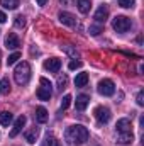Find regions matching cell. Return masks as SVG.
<instances>
[{
    "label": "cell",
    "mask_w": 144,
    "mask_h": 146,
    "mask_svg": "<svg viewBox=\"0 0 144 146\" xmlns=\"http://www.w3.org/2000/svg\"><path fill=\"white\" fill-rule=\"evenodd\" d=\"M88 129L81 124H75V126H70L65 133V139L70 143V145H83L88 141Z\"/></svg>",
    "instance_id": "6da1fadb"
},
{
    "label": "cell",
    "mask_w": 144,
    "mask_h": 146,
    "mask_svg": "<svg viewBox=\"0 0 144 146\" xmlns=\"http://www.w3.org/2000/svg\"><path fill=\"white\" fill-rule=\"evenodd\" d=\"M14 78H15V83L19 85H26L31 78V66L27 61H20L17 63L15 70H14Z\"/></svg>",
    "instance_id": "7a4b0ae2"
},
{
    "label": "cell",
    "mask_w": 144,
    "mask_h": 146,
    "mask_svg": "<svg viewBox=\"0 0 144 146\" xmlns=\"http://www.w3.org/2000/svg\"><path fill=\"white\" fill-rule=\"evenodd\" d=\"M112 27H114V31H117V33H127V31L132 27V22H131V19L126 17V15H115L114 21H112Z\"/></svg>",
    "instance_id": "3957f363"
},
{
    "label": "cell",
    "mask_w": 144,
    "mask_h": 146,
    "mask_svg": "<svg viewBox=\"0 0 144 146\" xmlns=\"http://www.w3.org/2000/svg\"><path fill=\"white\" fill-rule=\"evenodd\" d=\"M39 83H41V87L37 88L36 95L39 100H49L51 99V95H53V90H51V82L48 80V78H41L39 80Z\"/></svg>",
    "instance_id": "277c9868"
},
{
    "label": "cell",
    "mask_w": 144,
    "mask_h": 146,
    "mask_svg": "<svg viewBox=\"0 0 144 146\" xmlns=\"http://www.w3.org/2000/svg\"><path fill=\"white\" fill-rule=\"evenodd\" d=\"M93 115H95V119H97L98 124H107L108 121L112 119V112H110V109L105 107V106L95 107V109H93Z\"/></svg>",
    "instance_id": "5b68a950"
},
{
    "label": "cell",
    "mask_w": 144,
    "mask_h": 146,
    "mask_svg": "<svg viewBox=\"0 0 144 146\" xmlns=\"http://www.w3.org/2000/svg\"><path fill=\"white\" fill-rule=\"evenodd\" d=\"M97 88H98V94H100V95H104V97H110V95H114V94H115V83H114L112 80H108V78L100 80Z\"/></svg>",
    "instance_id": "8992f818"
},
{
    "label": "cell",
    "mask_w": 144,
    "mask_h": 146,
    "mask_svg": "<svg viewBox=\"0 0 144 146\" xmlns=\"http://www.w3.org/2000/svg\"><path fill=\"white\" fill-rule=\"evenodd\" d=\"M59 22L65 24V26H70V27H78L81 29V26L76 22V17L70 14V12H59Z\"/></svg>",
    "instance_id": "52a82bcc"
},
{
    "label": "cell",
    "mask_w": 144,
    "mask_h": 146,
    "mask_svg": "<svg viewBox=\"0 0 144 146\" xmlns=\"http://www.w3.org/2000/svg\"><path fill=\"white\" fill-rule=\"evenodd\" d=\"M26 121H27V117L26 115H19L17 119H15V122H14V127H12V131H10V138H15L20 131H22V127L26 126Z\"/></svg>",
    "instance_id": "ba28073f"
},
{
    "label": "cell",
    "mask_w": 144,
    "mask_h": 146,
    "mask_svg": "<svg viewBox=\"0 0 144 146\" xmlns=\"http://www.w3.org/2000/svg\"><path fill=\"white\" fill-rule=\"evenodd\" d=\"M44 68L49 73H58L59 68H61V60H58V58H49V60L44 61Z\"/></svg>",
    "instance_id": "9c48e42d"
},
{
    "label": "cell",
    "mask_w": 144,
    "mask_h": 146,
    "mask_svg": "<svg viewBox=\"0 0 144 146\" xmlns=\"http://www.w3.org/2000/svg\"><path fill=\"white\" fill-rule=\"evenodd\" d=\"M19 46H20V41H19L17 34L9 33L7 37H5V48L7 49H19Z\"/></svg>",
    "instance_id": "30bf717a"
},
{
    "label": "cell",
    "mask_w": 144,
    "mask_h": 146,
    "mask_svg": "<svg viewBox=\"0 0 144 146\" xmlns=\"http://www.w3.org/2000/svg\"><path fill=\"white\" fill-rule=\"evenodd\" d=\"M93 19H95L98 24H104V22L108 19V9H107V5H100V7L97 9V12H95Z\"/></svg>",
    "instance_id": "8fae6325"
},
{
    "label": "cell",
    "mask_w": 144,
    "mask_h": 146,
    "mask_svg": "<svg viewBox=\"0 0 144 146\" xmlns=\"http://www.w3.org/2000/svg\"><path fill=\"white\" fill-rule=\"evenodd\" d=\"M39 138V127H31L24 133V139L29 143V145H34Z\"/></svg>",
    "instance_id": "7c38bea8"
},
{
    "label": "cell",
    "mask_w": 144,
    "mask_h": 146,
    "mask_svg": "<svg viewBox=\"0 0 144 146\" xmlns=\"http://www.w3.org/2000/svg\"><path fill=\"white\" fill-rule=\"evenodd\" d=\"M88 102H90V97H88V95H85V94L78 95V97H76V102H75L76 110H85L88 107Z\"/></svg>",
    "instance_id": "4fadbf2b"
},
{
    "label": "cell",
    "mask_w": 144,
    "mask_h": 146,
    "mask_svg": "<svg viewBox=\"0 0 144 146\" xmlns=\"http://www.w3.org/2000/svg\"><path fill=\"white\" fill-rule=\"evenodd\" d=\"M115 127H117V133H129L131 131V121L129 119H119Z\"/></svg>",
    "instance_id": "5bb4252c"
},
{
    "label": "cell",
    "mask_w": 144,
    "mask_h": 146,
    "mask_svg": "<svg viewBox=\"0 0 144 146\" xmlns=\"http://www.w3.org/2000/svg\"><path fill=\"white\" fill-rule=\"evenodd\" d=\"M134 141V136H132V133L129 131V133H119V136H117V143L119 145H131Z\"/></svg>",
    "instance_id": "9a60e30c"
},
{
    "label": "cell",
    "mask_w": 144,
    "mask_h": 146,
    "mask_svg": "<svg viewBox=\"0 0 144 146\" xmlns=\"http://www.w3.org/2000/svg\"><path fill=\"white\" fill-rule=\"evenodd\" d=\"M76 7L81 14H88L92 9V0H76Z\"/></svg>",
    "instance_id": "2e32d148"
},
{
    "label": "cell",
    "mask_w": 144,
    "mask_h": 146,
    "mask_svg": "<svg viewBox=\"0 0 144 146\" xmlns=\"http://www.w3.org/2000/svg\"><path fill=\"white\" fill-rule=\"evenodd\" d=\"M34 117H36V121L39 124H44V122H48V110L44 109V107H37L36 109V114H34Z\"/></svg>",
    "instance_id": "e0dca14e"
},
{
    "label": "cell",
    "mask_w": 144,
    "mask_h": 146,
    "mask_svg": "<svg viewBox=\"0 0 144 146\" xmlns=\"http://www.w3.org/2000/svg\"><path fill=\"white\" fill-rule=\"evenodd\" d=\"M87 83H88V73H78L76 78H75V85H76L78 88H81V87H85Z\"/></svg>",
    "instance_id": "ac0fdd59"
},
{
    "label": "cell",
    "mask_w": 144,
    "mask_h": 146,
    "mask_svg": "<svg viewBox=\"0 0 144 146\" xmlns=\"http://www.w3.org/2000/svg\"><path fill=\"white\" fill-rule=\"evenodd\" d=\"M0 5H3V9L9 10H15L20 5V0H0Z\"/></svg>",
    "instance_id": "d6986e66"
},
{
    "label": "cell",
    "mask_w": 144,
    "mask_h": 146,
    "mask_svg": "<svg viewBox=\"0 0 144 146\" xmlns=\"http://www.w3.org/2000/svg\"><path fill=\"white\" fill-rule=\"evenodd\" d=\"M61 49H63L65 53H68V54H70L71 58H75V60H76V58H80L78 49H76V48H73L71 44H63V46H61Z\"/></svg>",
    "instance_id": "ffe728a7"
},
{
    "label": "cell",
    "mask_w": 144,
    "mask_h": 146,
    "mask_svg": "<svg viewBox=\"0 0 144 146\" xmlns=\"http://www.w3.org/2000/svg\"><path fill=\"white\" fill-rule=\"evenodd\" d=\"M12 117H14V115H12L10 112L2 110V112H0V124H2V126H9V124L12 122Z\"/></svg>",
    "instance_id": "44dd1931"
},
{
    "label": "cell",
    "mask_w": 144,
    "mask_h": 146,
    "mask_svg": "<svg viewBox=\"0 0 144 146\" xmlns=\"http://www.w3.org/2000/svg\"><path fill=\"white\" fill-rule=\"evenodd\" d=\"M10 92V82H9V78H2L0 80V94H9Z\"/></svg>",
    "instance_id": "7402d4cb"
},
{
    "label": "cell",
    "mask_w": 144,
    "mask_h": 146,
    "mask_svg": "<svg viewBox=\"0 0 144 146\" xmlns=\"http://www.w3.org/2000/svg\"><path fill=\"white\" fill-rule=\"evenodd\" d=\"M19 60H20V53H19V51H15V53H12V54L9 56V60H7V65H9V66H12V65H15Z\"/></svg>",
    "instance_id": "603a6c76"
},
{
    "label": "cell",
    "mask_w": 144,
    "mask_h": 146,
    "mask_svg": "<svg viewBox=\"0 0 144 146\" xmlns=\"http://www.w3.org/2000/svg\"><path fill=\"white\" fill-rule=\"evenodd\" d=\"M88 33H90L92 36H98L100 33H104V27H102L100 24H95V26H90V29H88Z\"/></svg>",
    "instance_id": "cb8c5ba5"
},
{
    "label": "cell",
    "mask_w": 144,
    "mask_h": 146,
    "mask_svg": "<svg viewBox=\"0 0 144 146\" xmlns=\"http://www.w3.org/2000/svg\"><path fill=\"white\" fill-rule=\"evenodd\" d=\"M59 143L56 141V138L54 136H46V139L42 141V145L41 146H58Z\"/></svg>",
    "instance_id": "d4e9b609"
},
{
    "label": "cell",
    "mask_w": 144,
    "mask_h": 146,
    "mask_svg": "<svg viewBox=\"0 0 144 146\" xmlns=\"http://www.w3.org/2000/svg\"><path fill=\"white\" fill-rule=\"evenodd\" d=\"M66 83H68V76H66V75H59V76H58V88L63 90V88L66 87Z\"/></svg>",
    "instance_id": "484cf974"
},
{
    "label": "cell",
    "mask_w": 144,
    "mask_h": 146,
    "mask_svg": "<svg viewBox=\"0 0 144 146\" xmlns=\"http://www.w3.org/2000/svg\"><path fill=\"white\" fill-rule=\"evenodd\" d=\"M14 26H15V27H19V29H20V27H24V26H26V19H24V15H17V17H15V21H14Z\"/></svg>",
    "instance_id": "4316f807"
},
{
    "label": "cell",
    "mask_w": 144,
    "mask_h": 146,
    "mask_svg": "<svg viewBox=\"0 0 144 146\" xmlns=\"http://www.w3.org/2000/svg\"><path fill=\"white\" fill-rule=\"evenodd\" d=\"M134 3H136V0H119V5L122 9H131V7H134Z\"/></svg>",
    "instance_id": "83f0119b"
},
{
    "label": "cell",
    "mask_w": 144,
    "mask_h": 146,
    "mask_svg": "<svg viewBox=\"0 0 144 146\" xmlns=\"http://www.w3.org/2000/svg\"><path fill=\"white\" fill-rule=\"evenodd\" d=\"M71 95H65V97H63V100H61V109L65 110V109H68V107H70V104H71Z\"/></svg>",
    "instance_id": "f1b7e54d"
},
{
    "label": "cell",
    "mask_w": 144,
    "mask_h": 146,
    "mask_svg": "<svg viewBox=\"0 0 144 146\" xmlns=\"http://www.w3.org/2000/svg\"><path fill=\"white\" fill-rule=\"evenodd\" d=\"M81 65H83L81 61H75V60H73V61H70L68 68H70V70H78V68H81Z\"/></svg>",
    "instance_id": "f546056e"
},
{
    "label": "cell",
    "mask_w": 144,
    "mask_h": 146,
    "mask_svg": "<svg viewBox=\"0 0 144 146\" xmlns=\"http://www.w3.org/2000/svg\"><path fill=\"white\" fill-rule=\"evenodd\" d=\"M136 102H137V106H144V92H139V94H137Z\"/></svg>",
    "instance_id": "4dcf8cb0"
},
{
    "label": "cell",
    "mask_w": 144,
    "mask_h": 146,
    "mask_svg": "<svg viewBox=\"0 0 144 146\" xmlns=\"http://www.w3.org/2000/svg\"><path fill=\"white\" fill-rule=\"evenodd\" d=\"M5 21H7V15L0 10V24H2V22H5Z\"/></svg>",
    "instance_id": "1f68e13d"
},
{
    "label": "cell",
    "mask_w": 144,
    "mask_h": 146,
    "mask_svg": "<svg viewBox=\"0 0 144 146\" xmlns=\"http://www.w3.org/2000/svg\"><path fill=\"white\" fill-rule=\"evenodd\" d=\"M59 2H61L63 5H70V3H71V0H59Z\"/></svg>",
    "instance_id": "d6a6232c"
},
{
    "label": "cell",
    "mask_w": 144,
    "mask_h": 146,
    "mask_svg": "<svg viewBox=\"0 0 144 146\" xmlns=\"http://www.w3.org/2000/svg\"><path fill=\"white\" fill-rule=\"evenodd\" d=\"M36 2H37V5H46L48 0H36Z\"/></svg>",
    "instance_id": "836d02e7"
}]
</instances>
